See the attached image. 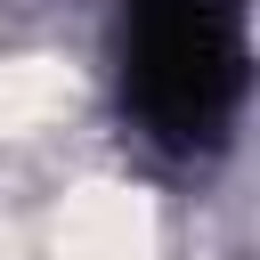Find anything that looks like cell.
Here are the masks:
<instances>
[{
    "label": "cell",
    "instance_id": "cell-1",
    "mask_svg": "<svg viewBox=\"0 0 260 260\" xmlns=\"http://www.w3.org/2000/svg\"><path fill=\"white\" fill-rule=\"evenodd\" d=\"M57 260H154L146 203H130L122 187H89L57 219Z\"/></svg>",
    "mask_w": 260,
    "mask_h": 260
},
{
    "label": "cell",
    "instance_id": "cell-2",
    "mask_svg": "<svg viewBox=\"0 0 260 260\" xmlns=\"http://www.w3.org/2000/svg\"><path fill=\"white\" fill-rule=\"evenodd\" d=\"M73 106V81L49 65H0V130H32Z\"/></svg>",
    "mask_w": 260,
    "mask_h": 260
}]
</instances>
